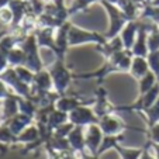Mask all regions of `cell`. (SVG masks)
Returning a JSON list of instances; mask_svg holds the SVG:
<instances>
[{"mask_svg": "<svg viewBox=\"0 0 159 159\" xmlns=\"http://www.w3.org/2000/svg\"><path fill=\"white\" fill-rule=\"evenodd\" d=\"M100 4L106 9V11H107V14H108V20H110L108 21L107 31L103 34V35L106 37V39L110 41V39H114L120 35V33L123 31V28L125 27V24L129 20L127 18V16L124 14V11L117 6V4L108 3L106 0H102Z\"/></svg>", "mask_w": 159, "mask_h": 159, "instance_id": "cell-1", "label": "cell"}, {"mask_svg": "<svg viewBox=\"0 0 159 159\" xmlns=\"http://www.w3.org/2000/svg\"><path fill=\"white\" fill-rule=\"evenodd\" d=\"M48 72L52 78L54 92H57L59 96H65L66 90L69 89V84L73 79V73H70V70L68 69L65 61L55 59L54 63L49 66Z\"/></svg>", "mask_w": 159, "mask_h": 159, "instance_id": "cell-2", "label": "cell"}, {"mask_svg": "<svg viewBox=\"0 0 159 159\" xmlns=\"http://www.w3.org/2000/svg\"><path fill=\"white\" fill-rule=\"evenodd\" d=\"M23 51L25 52V57H27V62H25V66H27L30 70H33L34 73L39 72V70L45 69L44 68V61H42L41 55H39V45L37 42V37L35 34H28L25 37V39L18 45Z\"/></svg>", "mask_w": 159, "mask_h": 159, "instance_id": "cell-3", "label": "cell"}, {"mask_svg": "<svg viewBox=\"0 0 159 159\" xmlns=\"http://www.w3.org/2000/svg\"><path fill=\"white\" fill-rule=\"evenodd\" d=\"M69 47H78V45H84V44H96L97 47L107 44V39L103 34H99L96 31H87L83 28H79L72 25L69 30Z\"/></svg>", "mask_w": 159, "mask_h": 159, "instance_id": "cell-4", "label": "cell"}, {"mask_svg": "<svg viewBox=\"0 0 159 159\" xmlns=\"http://www.w3.org/2000/svg\"><path fill=\"white\" fill-rule=\"evenodd\" d=\"M159 99V83H156L149 92L138 97V100L129 106H118L114 107L113 111H137V113H144L149 107H152Z\"/></svg>", "mask_w": 159, "mask_h": 159, "instance_id": "cell-5", "label": "cell"}, {"mask_svg": "<svg viewBox=\"0 0 159 159\" xmlns=\"http://www.w3.org/2000/svg\"><path fill=\"white\" fill-rule=\"evenodd\" d=\"M99 127L102 128L103 134L104 135H121L124 134L125 129H135V131H139V132H145L147 134L148 131H144V129H138V128H134V127H129L124 123L121 118H118L117 116H114L113 113L111 114H106L103 116L102 118L99 120Z\"/></svg>", "mask_w": 159, "mask_h": 159, "instance_id": "cell-6", "label": "cell"}, {"mask_svg": "<svg viewBox=\"0 0 159 159\" xmlns=\"http://www.w3.org/2000/svg\"><path fill=\"white\" fill-rule=\"evenodd\" d=\"M0 79L10 87V90H11L14 94H17V96H20V97H24V99H30L31 97V86L25 84L24 82L18 78L14 68L9 66V68L0 75Z\"/></svg>", "mask_w": 159, "mask_h": 159, "instance_id": "cell-7", "label": "cell"}, {"mask_svg": "<svg viewBox=\"0 0 159 159\" xmlns=\"http://www.w3.org/2000/svg\"><path fill=\"white\" fill-rule=\"evenodd\" d=\"M69 123H72L75 127H87L92 124H99L100 118L96 116L93 107L90 106H80L72 113L68 114Z\"/></svg>", "mask_w": 159, "mask_h": 159, "instance_id": "cell-8", "label": "cell"}, {"mask_svg": "<svg viewBox=\"0 0 159 159\" xmlns=\"http://www.w3.org/2000/svg\"><path fill=\"white\" fill-rule=\"evenodd\" d=\"M104 134L99 124H92V125L84 127V142H86V152L92 155H97L99 148L103 142Z\"/></svg>", "mask_w": 159, "mask_h": 159, "instance_id": "cell-9", "label": "cell"}, {"mask_svg": "<svg viewBox=\"0 0 159 159\" xmlns=\"http://www.w3.org/2000/svg\"><path fill=\"white\" fill-rule=\"evenodd\" d=\"M152 25H151V28H152ZM151 28H149V25H148V23H145V20H141V27H139V30H138V35H137V39H135V42H134V47L131 48L132 57L147 58L148 55H149L148 45H147V37H148V33H149Z\"/></svg>", "mask_w": 159, "mask_h": 159, "instance_id": "cell-10", "label": "cell"}, {"mask_svg": "<svg viewBox=\"0 0 159 159\" xmlns=\"http://www.w3.org/2000/svg\"><path fill=\"white\" fill-rule=\"evenodd\" d=\"M9 9L13 13V28H18L28 13H33L31 4L28 0H11L9 3Z\"/></svg>", "mask_w": 159, "mask_h": 159, "instance_id": "cell-11", "label": "cell"}, {"mask_svg": "<svg viewBox=\"0 0 159 159\" xmlns=\"http://www.w3.org/2000/svg\"><path fill=\"white\" fill-rule=\"evenodd\" d=\"M94 104V99L92 100H84L80 97H69V96H61L59 99L55 103V108L61 110L66 114L72 113L73 110H76L80 106H93Z\"/></svg>", "mask_w": 159, "mask_h": 159, "instance_id": "cell-12", "label": "cell"}, {"mask_svg": "<svg viewBox=\"0 0 159 159\" xmlns=\"http://www.w3.org/2000/svg\"><path fill=\"white\" fill-rule=\"evenodd\" d=\"M141 27V20H131L125 24V27L123 28V31L120 33V39L123 42L124 49L131 51V48L134 47V42L138 35V30Z\"/></svg>", "mask_w": 159, "mask_h": 159, "instance_id": "cell-13", "label": "cell"}, {"mask_svg": "<svg viewBox=\"0 0 159 159\" xmlns=\"http://www.w3.org/2000/svg\"><path fill=\"white\" fill-rule=\"evenodd\" d=\"M93 110L96 113V116L99 118H102L106 114H111L114 110V106H111L107 100V93H106L104 87L100 86L96 90V97H94V104H93Z\"/></svg>", "mask_w": 159, "mask_h": 159, "instance_id": "cell-14", "label": "cell"}, {"mask_svg": "<svg viewBox=\"0 0 159 159\" xmlns=\"http://www.w3.org/2000/svg\"><path fill=\"white\" fill-rule=\"evenodd\" d=\"M34 123H35V120H34L33 117L25 116V114H23V113H18L17 116H14L13 118H10L9 121H6V123H3V124H6L10 131H11L16 137H18L21 132L24 131V129H27L30 125H33Z\"/></svg>", "mask_w": 159, "mask_h": 159, "instance_id": "cell-15", "label": "cell"}, {"mask_svg": "<svg viewBox=\"0 0 159 159\" xmlns=\"http://www.w3.org/2000/svg\"><path fill=\"white\" fill-rule=\"evenodd\" d=\"M18 97L17 94L13 93L10 97H7L6 100H3V106H2V116H0V124L9 121L10 118H13L14 116H17L20 113L18 108Z\"/></svg>", "mask_w": 159, "mask_h": 159, "instance_id": "cell-16", "label": "cell"}, {"mask_svg": "<svg viewBox=\"0 0 159 159\" xmlns=\"http://www.w3.org/2000/svg\"><path fill=\"white\" fill-rule=\"evenodd\" d=\"M70 149L79 155V153L86 152V142H84V127H75L68 135Z\"/></svg>", "mask_w": 159, "mask_h": 159, "instance_id": "cell-17", "label": "cell"}, {"mask_svg": "<svg viewBox=\"0 0 159 159\" xmlns=\"http://www.w3.org/2000/svg\"><path fill=\"white\" fill-rule=\"evenodd\" d=\"M35 37L37 42H38L39 48H48L54 49L55 48V30L48 27H41L39 30H35Z\"/></svg>", "mask_w": 159, "mask_h": 159, "instance_id": "cell-18", "label": "cell"}, {"mask_svg": "<svg viewBox=\"0 0 159 159\" xmlns=\"http://www.w3.org/2000/svg\"><path fill=\"white\" fill-rule=\"evenodd\" d=\"M39 129L38 127L35 125V124H33V125H30L27 129H24V131L21 132L20 135L17 137V144H23V145H31V144H35L37 142V147H39L41 144V141H39Z\"/></svg>", "mask_w": 159, "mask_h": 159, "instance_id": "cell-19", "label": "cell"}, {"mask_svg": "<svg viewBox=\"0 0 159 159\" xmlns=\"http://www.w3.org/2000/svg\"><path fill=\"white\" fill-rule=\"evenodd\" d=\"M149 65H148L147 58L144 57H134L132 58V63L129 68V73L132 75V78L135 79H142L148 72H149Z\"/></svg>", "mask_w": 159, "mask_h": 159, "instance_id": "cell-20", "label": "cell"}, {"mask_svg": "<svg viewBox=\"0 0 159 159\" xmlns=\"http://www.w3.org/2000/svg\"><path fill=\"white\" fill-rule=\"evenodd\" d=\"M68 121H69V117H68V114H66V113H63V111L54 108V110L49 113V116H48L47 127H48L49 131L54 132L55 129L58 128V127H61L62 124L68 123Z\"/></svg>", "mask_w": 159, "mask_h": 159, "instance_id": "cell-21", "label": "cell"}, {"mask_svg": "<svg viewBox=\"0 0 159 159\" xmlns=\"http://www.w3.org/2000/svg\"><path fill=\"white\" fill-rule=\"evenodd\" d=\"M7 59H9V66L11 68H17V66H25L27 62V57H25V52L20 48V47H16L11 51L7 54Z\"/></svg>", "mask_w": 159, "mask_h": 159, "instance_id": "cell-22", "label": "cell"}, {"mask_svg": "<svg viewBox=\"0 0 159 159\" xmlns=\"http://www.w3.org/2000/svg\"><path fill=\"white\" fill-rule=\"evenodd\" d=\"M114 149L118 152L120 159H139L144 148H129V147H124V145L117 144L114 147Z\"/></svg>", "mask_w": 159, "mask_h": 159, "instance_id": "cell-23", "label": "cell"}, {"mask_svg": "<svg viewBox=\"0 0 159 159\" xmlns=\"http://www.w3.org/2000/svg\"><path fill=\"white\" fill-rule=\"evenodd\" d=\"M18 108H20V113L25 116H30V117L35 118V114L38 111V106L33 102L31 99H24V97H18Z\"/></svg>", "mask_w": 159, "mask_h": 159, "instance_id": "cell-24", "label": "cell"}, {"mask_svg": "<svg viewBox=\"0 0 159 159\" xmlns=\"http://www.w3.org/2000/svg\"><path fill=\"white\" fill-rule=\"evenodd\" d=\"M156 83H158V78H156V75L152 70H149L144 78L139 79V96H142V94H145L147 92H149Z\"/></svg>", "mask_w": 159, "mask_h": 159, "instance_id": "cell-25", "label": "cell"}, {"mask_svg": "<svg viewBox=\"0 0 159 159\" xmlns=\"http://www.w3.org/2000/svg\"><path fill=\"white\" fill-rule=\"evenodd\" d=\"M17 144V137L9 129L6 124H0V145L10 147Z\"/></svg>", "mask_w": 159, "mask_h": 159, "instance_id": "cell-26", "label": "cell"}, {"mask_svg": "<svg viewBox=\"0 0 159 159\" xmlns=\"http://www.w3.org/2000/svg\"><path fill=\"white\" fill-rule=\"evenodd\" d=\"M147 45L149 52H156L159 51V28L155 24L152 25V28L149 30L147 37Z\"/></svg>", "mask_w": 159, "mask_h": 159, "instance_id": "cell-27", "label": "cell"}, {"mask_svg": "<svg viewBox=\"0 0 159 159\" xmlns=\"http://www.w3.org/2000/svg\"><path fill=\"white\" fill-rule=\"evenodd\" d=\"M142 114L145 116V120H147V124H148V128L155 124L159 123V99L152 107H149L148 110H145Z\"/></svg>", "mask_w": 159, "mask_h": 159, "instance_id": "cell-28", "label": "cell"}, {"mask_svg": "<svg viewBox=\"0 0 159 159\" xmlns=\"http://www.w3.org/2000/svg\"><path fill=\"white\" fill-rule=\"evenodd\" d=\"M96 2L100 3L102 0H73L72 6L69 7V14L73 16L79 11H86V10L89 9V6H92V4L96 3Z\"/></svg>", "mask_w": 159, "mask_h": 159, "instance_id": "cell-29", "label": "cell"}, {"mask_svg": "<svg viewBox=\"0 0 159 159\" xmlns=\"http://www.w3.org/2000/svg\"><path fill=\"white\" fill-rule=\"evenodd\" d=\"M14 69H16L17 76L23 82H24L25 84H28V86H31V84H33L34 76H35V73H34L33 70H30L27 66H17V68H14Z\"/></svg>", "mask_w": 159, "mask_h": 159, "instance_id": "cell-30", "label": "cell"}, {"mask_svg": "<svg viewBox=\"0 0 159 159\" xmlns=\"http://www.w3.org/2000/svg\"><path fill=\"white\" fill-rule=\"evenodd\" d=\"M148 65H149V69L152 70L156 75V78L159 76V51L156 52H149V55L147 57Z\"/></svg>", "mask_w": 159, "mask_h": 159, "instance_id": "cell-31", "label": "cell"}, {"mask_svg": "<svg viewBox=\"0 0 159 159\" xmlns=\"http://www.w3.org/2000/svg\"><path fill=\"white\" fill-rule=\"evenodd\" d=\"M73 128H75V125L68 121V123L62 124L61 127H58V128L54 131V135L55 137H59V138H68V135L70 134V131H72Z\"/></svg>", "mask_w": 159, "mask_h": 159, "instance_id": "cell-32", "label": "cell"}, {"mask_svg": "<svg viewBox=\"0 0 159 159\" xmlns=\"http://www.w3.org/2000/svg\"><path fill=\"white\" fill-rule=\"evenodd\" d=\"M0 21H2L4 25L13 24V13H11V10L9 9V6L0 9Z\"/></svg>", "mask_w": 159, "mask_h": 159, "instance_id": "cell-33", "label": "cell"}, {"mask_svg": "<svg viewBox=\"0 0 159 159\" xmlns=\"http://www.w3.org/2000/svg\"><path fill=\"white\" fill-rule=\"evenodd\" d=\"M147 135H148V141H151L152 144H159V123L149 127Z\"/></svg>", "mask_w": 159, "mask_h": 159, "instance_id": "cell-34", "label": "cell"}, {"mask_svg": "<svg viewBox=\"0 0 159 159\" xmlns=\"http://www.w3.org/2000/svg\"><path fill=\"white\" fill-rule=\"evenodd\" d=\"M142 148H144V149H142L141 158H139V159H156V156H155V153H153L149 141H148L147 144H145V147H142Z\"/></svg>", "mask_w": 159, "mask_h": 159, "instance_id": "cell-35", "label": "cell"}, {"mask_svg": "<svg viewBox=\"0 0 159 159\" xmlns=\"http://www.w3.org/2000/svg\"><path fill=\"white\" fill-rule=\"evenodd\" d=\"M13 94V92L10 90V87L0 79V100H6L7 97H10Z\"/></svg>", "mask_w": 159, "mask_h": 159, "instance_id": "cell-36", "label": "cell"}, {"mask_svg": "<svg viewBox=\"0 0 159 159\" xmlns=\"http://www.w3.org/2000/svg\"><path fill=\"white\" fill-rule=\"evenodd\" d=\"M9 68V59H7V52L0 49V75Z\"/></svg>", "mask_w": 159, "mask_h": 159, "instance_id": "cell-37", "label": "cell"}, {"mask_svg": "<svg viewBox=\"0 0 159 159\" xmlns=\"http://www.w3.org/2000/svg\"><path fill=\"white\" fill-rule=\"evenodd\" d=\"M78 159H99V156L92 155V153H89V152H83V153H79Z\"/></svg>", "mask_w": 159, "mask_h": 159, "instance_id": "cell-38", "label": "cell"}, {"mask_svg": "<svg viewBox=\"0 0 159 159\" xmlns=\"http://www.w3.org/2000/svg\"><path fill=\"white\" fill-rule=\"evenodd\" d=\"M149 144H151V147H152V151H153V153H155L156 159H159V144H152L151 141H149Z\"/></svg>", "mask_w": 159, "mask_h": 159, "instance_id": "cell-39", "label": "cell"}, {"mask_svg": "<svg viewBox=\"0 0 159 159\" xmlns=\"http://www.w3.org/2000/svg\"><path fill=\"white\" fill-rule=\"evenodd\" d=\"M152 6L159 7V0H153V2H152Z\"/></svg>", "mask_w": 159, "mask_h": 159, "instance_id": "cell-40", "label": "cell"}, {"mask_svg": "<svg viewBox=\"0 0 159 159\" xmlns=\"http://www.w3.org/2000/svg\"><path fill=\"white\" fill-rule=\"evenodd\" d=\"M42 3H45V4H49V3H52V0H41Z\"/></svg>", "mask_w": 159, "mask_h": 159, "instance_id": "cell-41", "label": "cell"}, {"mask_svg": "<svg viewBox=\"0 0 159 159\" xmlns=\"http://www.w3.org/2000/svg\"><path fill=\"white\" fill-rule=\"evenodd\" d=\"M144 2H145V4H152L153 0H144Z\"/></svg>", "mask_w": 159, "mask_h": 159, "instance_id": "cell-42", "label": "cell"}, {"mask_svg": "<svg viewBox=\"0 0 159 159\" xmlns=\"http://www.w3.org/2000/svg\"><path fill=\"white\" fill-rule=\"evenodd\" d=\"M2 106H3V100H0V110H2Z\"/></svg>", "mask_w": 159, "mask_h": 159, "instance_id": "cell-43", "label": "cell"}, {"mask_svg": "<svg viewBox=\"0 0 159 159\" xmlns=\"http://www.w3.org/2000/svg\"><path fill=\"white\" fill-rule=\"evenodd\" d=\"M158 83H159V76H158Z\"/></svg>", "mask_w": 159, "mask_h": 159, "instance_id": "cell-44", "label": "cell"}]
</instances>
